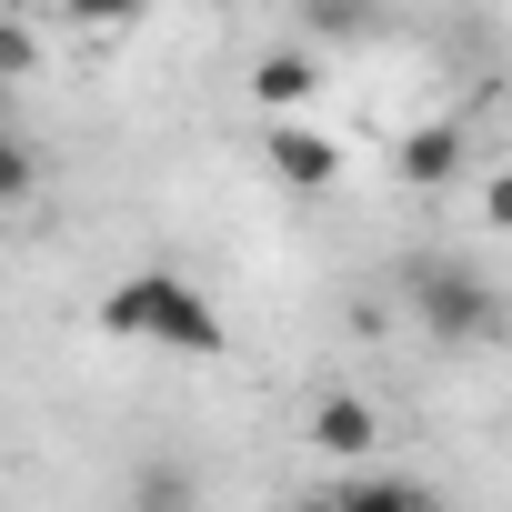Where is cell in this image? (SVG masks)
<instances>
[{
	"mask_svg": "<svg viewBox=\"0 0 512 512\" xmlns=\"http://www.w3.org/2000/svg\"><path fill=\"white\" fill-rule=\"evenodd\" d=\"M101 332L111 342H161V352H191V362H211L231 342L221 312H211V292L181 282V272H121L101 292Z\"/></svg>",
	"mask_w": 512,
	"mask_h": 512,
	"instance_id": "6da1fadb",
	"label": "cell"
},
{
	"mask_svg": "<svg viewBox=\"0 0 512 512\" xmlns=\"http://www.w3.org/2000/svg\"><path fill=\"white\" fill-rule=\"evenodd\" d=\"M402 282H412V312H422L442 342H492V332H502V292H492L472 262H442V251H432V262H412Z\"/></svg>",
	"mask_w": 512,
	"mask_h": 512,
	"instance_id": "7a4b0ae2",
	"label": "cell"
},
{
	"mask_svg": "<svg viewBox=\"0 0 512 512\" xmlns=\"http://www.w3.org/2000/svg\"><path fill=\"white\" fill-rule=\"evenodd\" d=\"M262 161H272V181H292V191H332L352 151H342L322 121H272V131H262Z\"/></svg>",
	"mask_w": 512,
	"mask_h": 512,
	"instance_id": "3957f363",
	"label": "cell"
},
{
	"mask_svg": "<svg viewBox=\"0 0 512 512\" xmlns=\"http://www.w3.org/2000/svg\"><path fill=\"white\" fill-rule=\"evenodd\" d=\"M462 161H472V131H462V121H412V131L392 141V181H402V191H452Z\"/></svg>",
	"mask_w": 512,
	"mask_h": 512,
	"instance_id": "277c9868",
	"label": "cell"
},
{
	"mask_svg": "<svg viewBox=\"0 0 512 512\" xmlns=\"http://www.w3.org/2000/svg\"><path fill=\"white\" fill-rule=\"evenodd\" d=\"M312 452L372 472V452H382V412H372L362 392H322V402H312Z\"/></svg>",
	"mask_w": 512,
	"mask_h": 512,
	"instance_id": "5b68a950",
	"label": "cell"
},
{
	"mask_svg": "<svg viewBox=\"0 0 512 512\" xmlns=\"http://www.w3.org/2000/svg\"><path fill=\"white\" fill-rule=\"evenodd\" d=\"M251 101H262L272 121H302V111L322 101V61H312L302 41H282V51H262V61H251Z\"/></svg>",
	"mask_w": 512,
	"mask_h": 512,
	"instance_id": "8992f818",
	"label": "cell"
},
{
	"mask_svg": "<svg viewBox=\"0 0 512 512\" xmlns=\"http://www.w3.org/2000/svg\"><path fill=\"white\" fill-rule=\"evenodd\" d=\"M342 512H422V482L412 472H362V482H342Z\"/></svg>",
	"mask_w": 512,
	"mask_h": 512,
	"instance_id": "52a82bcc",
	"label": "cell"
},
{
	"mask_svg": "<svg viewBox=\"0 0 512 512\" xmlns=\"http://www.w3.org/2000/svg\"><path fill=\"white\" fill-rule=\"evenodd\" d=\"M31 181H41V161H31V141H21L11 121H0V211H11V201H31Z\"/></svg>",
	"mask_w": 512,
	"mask_h": 512,
	"instance_id": "ba28073f",
	"label": "cell"
},
{
	"mask_svg": "<svg viewBox=\"0 0 512 512\" xmlns=\"http://www.w3.org/2000/svg\"><path fill=\"white\" fill-rule=\"evenodd\" d=\"M0 81H41V31L0 11Z\"/></svg>",
	"mask_w": 512,
	"mask_h": 512,
	"instance_id": "9c48e42d",
	"label": "cell"
},
{
	"mask_svg": "<svg viewBox=\"0 0 512 512\" xmlns=\"http://www.w3.org/2000/svg\"><path fill=\"white\" fill-rule=\"evenodd\" d=\"M482 221H492V231H512V161L482 181Z\"/></svg>",
	"mask_w": 512,
	"mask_h": 512,
	"instance_id": "30bf717a",
	"label": "cell"
},
{
	"mask_svg": "<svg viewBox=\"0 0 512 512\" xmlns=\"http://www.w3.org/2000/svg\"><path fill=\"white\" fill-rule=\"evenodd\" d=\"M292 512H342V492H312V502H292Z\"/></svg>",
	"mask_w": 512,
	"mask_h": 512,
	"instance_id": "8fae6325",
	"label": "cell"
},
{
	"mask_svg": "<svg viewBox=\"0 0 512 512\" xmlns=\"http://www.w3.org/2000/svg\"><path fill=\"white\" fill-rule=\"evenodd\" d=\"M422 512H452V502H432V492H422Z\"/></svg>",
	"mask_w": 512,
	"mask_h": 512,
	"instance_id": "7c38bea8",
	"label": "cell"
},
{
	"mask_svg": "<svg viewBox=\"0 0 512 512\" xmlns=\"http://www.w3.org/2000/svg\"><path fill=\"white\" fill-rule=\"evenodd\" d=\"M141 512H181V502H141Z\"/></svg>",
	"mask_w": 512,
	"mask_h": 512,
	"instance_id": "4fadbf2b",
	"label": "cell"
}]
</instances>
